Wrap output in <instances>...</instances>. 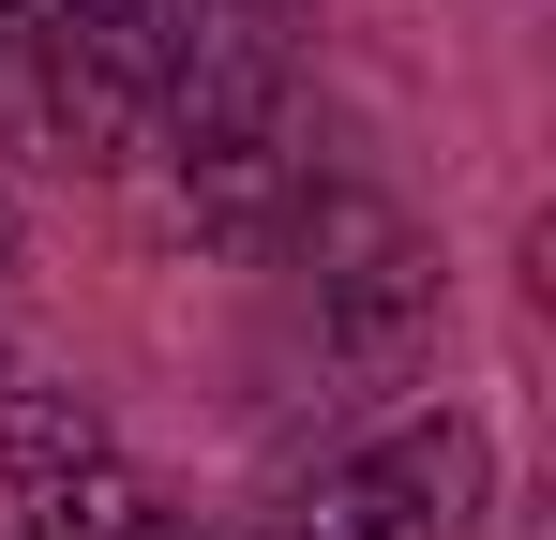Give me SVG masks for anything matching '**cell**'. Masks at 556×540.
Returning a JSON list of instances; mask_svg holds the SVG:
<instances>
[{
	"mask_svg": "<svg viewBox=\"0 0 556 540\" xmlns=\"http://www.w3.org/2000/svg\"><path fill=\"white\" fill-rule=\"evenodd\" d=\"M256 15H271V30H301V15H316V0H256Z\"/></svg>",
	"mask_w": 556,
	"mask_h": 540,
	"instance_id": "277c9868",
	"label": "cell"
},
{
	"mask_svg": "<svg viewBox=\"0 0 556 540\" xmlns=\"http://www.w3.org/2000/svg\"><path fill=\"white\" fill-rule=\"evenodd\" d=\"M0 540H15V526H0Z\"/></svg>",
	"mask_w": 556,
	"mask_h": 540,
	"instance_id": "5b68a950",
	"label": "cell"
},
{
	"mask_svg": "<svg viewBox=\"0 0 556 540\" xmlns=\"http://www.w3.org/2000/svg\"><path fill=\"white\" fill-rule=\"evenodd\" d=\"M0 511H15V540H181L166 480L105 436V406L46 390V375L0 390Z\"/></svg>",
	"mask_w": 556,
	"mask_h": 540,
	"instance_id": "7a4b0ae2",
	"label": "cell"
},
{
	"mask_svg": "<svg viewBox=\"0 0 556 540\" xmlns=\"http://www.w3.org/2000/svg\"><path fill=\"white\" fill-rule=\"evenodd\" d=\"M301 285H316V331L331 346H406L421 316H437V256H421V226L391 210V195H346V180H316L301 210L271 226Z\"/></svg>",
	"mask_w": 556,
	"mask_h": 540,
	"instance_id": "3957f363",
	"label": "cell"
},
{
	"mask_svg": "<svg viewBox=\"0 0 556 540\" xmlns=\"http://www.w3.org/2000/svg\"><path fill=\"white\" fill-rule=\"evenodd\" d=\"M481 496H496L481 421H466V406H421V421H391V436L331 450L271 511V540H481Z\"/></svg>",
	"mask_w": 556,
	"mask_h": 540,
	"instance_id": "6da1fadb",
	"label": "cell"
}]
</instances>
